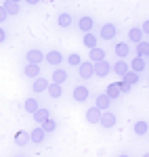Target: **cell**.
<instances>
[{"label": "cell", "mask_w": 149, "mask_h": 157, "mask_svg": "<svg viewBox=\"0 0 149 157\" xmlns=\"http://www.w3.org/2000/svg\"><path fill=\"white\" fill-rule=\"evenodd\" d=\"M38 107H40V105H38V101H36V98H25V103H23L25 113H34V111H36Z\"/></svg>", "instance_id": "f1b7e54d"}, {"label": "cell", "mask_w": 149, "mask_h": 157, "mask_svg": "<svg viewBox=\"0 0 149 157\" xmlns=\"http://www.w3.org/2000/svg\"><path fill=\"white\" fill-rule=\"evenodd\" d=\"M147 55H149V42L147 40H139L137 42V57L147 59Z\"/></svg>", "instance_id": "9a60e30c"}, {"label": "cell", "mask_w": 149, "mask_h": 157, "mask_svg": "<svg viewBox=\"0 0 149 157\" xmlns=\"http://www.w3.org/2000/svg\"><path fill=\"white\" fill-rule=\"evenodd\" d=\"M105 94L112 98V101H116L118 97H122V92H120V84H118V82L109 84V86H107V90H105Z\"/></svg>", "instance_id": "e0dca14e"}, {"label": "cell", "mask_w": 149, "mask_h": 157, "mask_svg": "<svg viewBox=\"0 0 149 157\" xmlns=\"http://www.w3.org/2000/svg\"><path fill=\"white\" fill-rule=\"evenodd\" d=\"M141 32H145V34H147V32H149V23H147V21L143 23V29H141Z\"/></svg>", "instance_id": "d590c367"}, {"label": "cell", "mask_w": 149, "mask_h": 157, "mask_svg": "<svg viewBox=\"0 0 149 157\" xmlns=\"http://www.w3.org/2000/svg\"><path fill=\"white\" fill-rule=\"evenodd\" d=\"M44 138H46V132H44L40 126H38L36 130H32V132H29V143H36V145H40Z\"/></svg>", "instance_id": "4fadbf2b"}, {"label": "cell", "mask_w": 149, "mask_h": 157, "mask_svg": "<svg viewBox=\"0 0 149 157\" xmlns=\"http://www.w3.org/2000/svg\"><path fill=\"white\" fill-rule=\"evenodd\" d=\"M118 157H130V155H126V153H122V155H118Z\"/></svg>", "instance_id": "74e56055"}, {"label": "cell", "mask_w": 149, "mask_h": 157, "mask_svg": "<svg viewBox=\"0 0 149 157\" xmlns=\"http://www.w3.org/2000/svg\"><path fill=\"white\" fill-rule=\"evenodd\" d=\"M116 36H118V29H116L113 23H105L101 27V38H103V40H113Z\"/></svg>", "instance_id": "8992f818"}, {"label": "cell", "mask_w": 149, "mask_h": 157, "mask_svg": "<svg viewBox=\"0 0 149 157\" xmlns=\"http://www.w3.org/2000/svg\"><path fill=\"white\" fill-rule=\"evenodd\" d=\"M15 143L19 147H25L29 143V132H25V130H19V132L15 134Z\"/></svg>", "instance_id": "7402d4cb"}, {"label": "cell", "mask_w": 149, "mask_h": 157, "mask_svg": "<svg viewBox=\"0 0 149 157\" xmlns=\"http://www.w3.org/2000/svg\"><path fill=\"white\" fill-rule=\"evenodd\" d=\"M67 63H69V65H72V67H78V65H80V63H82V57H80V55H78V52H72V55H69V57H67Z\"/></svg>", "instance_id": "1f68e13d"}, {"label": "cell", "mask_w": 149, "mask_h": 157, "mask_svg": "<svg viewBox=\"0 0 149 157\" xmlns=\"http://www.w3.org/2000/svg\"><path fill=\"white\" fill-rule=\"evenodd\" d=\"M145 157H147V155H145Z\"/></svg>", "instance_id": "ab89813d"}, {"label": "cell", "mask_w": 149, "mask_h": 157, "mask_svg": "<svg viewBox=\"0 0 149 157\" xmlns=\"http://www.w3.org/2000/svg\"><path fill=\"white\" fill-rule=\"evenodd\" d=\"M46 88H49V80L46 78H40V75L34 78V84H32V90L34 92H44Z\"/></svg>", "instance_id": "7c38bea8"}, {"label": "cell", "mask_w": 149, "mask_h": 157, "mask_svg": "<svg viewBox=\"0 0 149 157\" xmlns=\"http://www.w3.org/2000/svg\"><path fill=\"white\" fill-rule=\"evenodd\" d=\"M40 128L44 130L46 134H50V132H55V128H57V124H55V120H50V117H46V120L40 124Z\"/></svg>", "instance_id": "f546056e"}, {"label": "cell", "mask_w": 149, "mask_h": 157, "mask_svg": "<svg viewBox=\"0 0 149 157\" xmlns=\"http://www.w3.org/2000/svg\"><path fill=\"white\" fill-rule=\"evenodd\" d=\"M78 73H80L82 80L92 78V63H90V61H82V63L78 65Z\"/></svg>", "instance_id": "277c9868"}, {"label": "cell", "mask_w": 149, "mask_h": 157, "mask_svg": "<svg viewBox=\"0 0 149 157\" xmlns=\"http://www.w3.org/2000/svg\"><path fill=\"white\" fill-rule=\"evenodd\" d=\"M9 2H21V0H9Z\"/></svg>", "instance_id": "f35d334b"}, {"label": "cell", "mask_w": 149, "mask_h": 157, "mask_svg": "<svg viewBox=\"0 0 149 157\" xmlns=\"http://www.w3.org/2000/svg\"><path fill=\"white\" fill-rule=\"evenodd\" d=\"M57 23H59V27H69L72 25V15L69 13H61L57 17Z\"/></svg>", "instance_id": "83f0119b"}, {"label": "cell", "mask_w": 149, "mask_h": 157, "mask_svg": "<svg viewBox=\"0 0 149 157\" xmlns=\"http://www.w3.org/2000/svg\"><path fill=\"white\" fill-rule=\"evenodd\" d=\"M109 71H112V65H109L105 59H103V61H97V63H92V73H95V75L105 78Z\"/></svg>", "instance_id": "7a4b0ae2"}, {"label": "cell", "mask_w": 149, "mask_h": 157, "mask_svg": "<svg viewBox=\"0 0 149 157\" xmlns=\"http://www.w3.org/2000/svg\"><path fill=\"white\" fill-rule=\"evenodd\" d=\"M6 19H9V13H6V9L0 4V23H2V21H6Z\"/></svg>", "instance_id": "836d02e7"}, {"label": "cell", "mask_w": 149, "mask_h": 157, "mask_svg": "<svg viewBox=\"0 0 149 157\" xmlns=\"http://www.w3.org/2000/svg\"><path fill=\"white\" fill-rule=\"evenodd\" d=\"M122 82H126V84H137L139 82V73L137 71H132V69H128V71L124 73V75H122Z\"/></svg>", "instance_id": "d4e9b609"}, {"label": "cell", "mask_w": 149, "mask_h": 157, "mask_svg": "<svg viewBox=\"0 0 149 157\" xmlns=\"http://www.w3.org/2000/svg\"><path fill=\"white\" fill-rule=\"evenodd\" d=\"M82 42H84V46H86V48H95V46H97V42H99V38L95 36L92 32H86L84 38H82Z\"/></svg>", "instance_id": "d6986e66"}, {"label": "cell", "mask_w": 149, "mask_h": 157, "mask_svg": "<svg viewBox=\"0 0 149 157\" xmlns=\"http://www.w3.org/2000/svg\"><path fill=\"white\" fill-rule=\"evenodd\" d=\"M116 121H118V117H116V113H112L109 109H105V111H101L99 124L103 126V128H113V126H116Z\"/></svg>", "instance_id": "6da1fadb"}, {"label": "cell", "mask_w": 149, "mask_h": 157, "mask_svg": "<svg viewBox=\"0 0 149 157\" xmlns=\"http://www.w3.org/2000/svg\"><path fill=\"white\" fill-rule=\"evenodd\" d=\"M88 55H90V63H97V61H103V59H105V50L99 48V46L90 48V50H88Z\"/></svg>", "instance_id": "ac0fdd59"}, {"label": "cell", "mask_w": 149, "mask_h": 157, "mask_svg": "<svg viewBox=\"0 0 149 157\" xmlns=\"http://www.w3.org/2000/svg\"><path fill=\"white\" fill-rule=\"evenodd\" d=\"M118 84H120V92H122V94H128V92H130V88H132V86L126 84V82H118Z\"/></svg>", "instance_id": "d6a6232c"}, {"label": "cell", "mask_w": 149, "mask_h": 157, "mask_svg": "<svg viewBox=\"0 0 149 157\" xmlns=\"http://www.w3.org/2000/svg\"><path fill=\"white\" fill-rule=\"evenodd\" d=\"M109 103H112V98L107 97V94H99L97 101H95V107L99 109V111H105V109H109Z\"/></svg>", "instance_id": "2e32d148"}, {"label": "cell", "mask_w": 149, "mask_h": 157, "mask_svg": "<svg viewBox=\"0 0 149 157\" xmlns=\"http://www.w3.org/2000/svg\"><path fill=\"white\" fill-rule=\"evenodd\" d=\"M2 6L6 9V13H9V15H19V11H21L19 2H9V0H4V4H2Z\"/></svg>", "instance_id": "4316f807"}, {"label": "cell", "mask_w": 149, "mask_h": 157, "mask_svg": "<svg viewBox=\"0 0 149 157\" xmlns=\"http://www.w3.org/2000/svg\"><path fill=\"white\" fill-rule=\"evenodd\" d=\"M25 2H27V4H32V6H34V4H38V2H40V0H25Z\"/></svg>", "instance_id": "8d00e7d4"}, {"label": "cell", "mask_w": 149, "mask_h": 157, "mask_svg": "<svg viewBox=\"0 0 149 157\" xmlns=\"http://www.w3.org/2000/svg\"><path fill=\"white\" fill-rule=\"evenodd\" d=\"M46 92L50 94V98H61V94H63V88H61V84H49V88H46Z\"/></svg>", "instance_id": "44dd1931"}, {"label": "cell", "mask_w": 149, "mask_h": 157, "mask_svg": "<svg viewBox=\"0 0 149 157\" xmlns=\"http://www.w3.org/2000/svg\"><path fill=\"white\" fill-rule=\"evenodd\" d=\"M25 61L27 63H36V65H40L42 61H44V55H42V50H27V55H25Z\"/></svg>", "instance_id": "ba28073f"}, {"label": "cell", "mask_w": 149, "mask_h": 157, "mask_svg": "<svg viewBox=\"0 0 149 157\" xmlns=\"http://www.w3.org/2000/svg\"><path fill=\"white\" fill-rule=\"evenodd\" d=\"M128 69H130V67H128V63H126L124 59H118V61H116V63L112 65V71H113V73H118L120 78H122V75H124Z\"/></svg>", "instance_id": "8fae6325"}, {"label": "cell", "mask_w": 149, "mask_h": 157, "mask_svg": "<svg viewBox=\"0 0 149 157\" xmlns=\"http://www.w3.org/2000/svg\"><path fill=\"white\" fill-rule=\"evenodd\" d=\"M99 117H101V111L97 107H90L86 111V121L88 124H99Z\"/></svg>", "instance_id": "ffe728a7"}, {"label": "cell", "mask_w": 149, "mask_h": 157, "mask_svg": "<svg viewBox=\"0 0 149 157\" xmlns=\"http://www.w3.org/2000/svg\"><path fill=\"white\" fill-rule=\"evenodd\" d=\"M128 38H130L135 44H137L139 40H143V32H141V27H132V29L128 32Z\"/></svg>", "instance_id": "4dcf8cb0"}, {"label": "cell", "mask_w": 149, "mask_h": 157, "mask_svg": "<svg viewBox=\"0 0 149 157\" xmlns=\"http://www.w3.org/2000/svg\"><path fill=\"white\" fill-rule=\"evenodd\" d=\"M92 25H95V21H92V17H80L78 19V29L80 32H92Z\"/></svg>", "instance_id": "30bf717a"}, {"label": "cell", "mask_w": 149, "mask_h": 157, "mask_svg": "<svg viewBox=\"0 0 149 157\" xmlns=\"http://www.w3.org/2000/svg\"><path fill=\"white\" fill-rule=\"evenodd\" d=\"M88 88L86 86H76L74 88V101L76 103H84V101H88Z\"/></svg>", "instance_id": "52a82bcc"}, {"label": "cell", "mask_w": 149, "mask_h": 157, "mask_svg": "<svg viewBox=\"0 0 149 157\" xmlns=\"http://www.w3.org/2000/svg\"><path fill=\"white\" fill-rule=\"evenodd\" d=\"M113 50H116V55H118L120 59H126V55L130 52V48H128V44H126V42H118Z\"/></svg>", "instance_id": "484cf974"}, {"label": "cell", "mask_w": 149, "mask_h": 157, "mask_svg": "<svg viewBox=\"0 0 149 157\" xmlns=\"http://www.w3.org/2000/svg\"><path fill=\"white\" fill-rule=\"evenodd\" d=\"M128 67L132 69V71L137 73H143L145 69H147V59H141V57H135V59L128 63Z\"/></svg>", "instance_id": "5b68a950"}, {"label": "cell", "mask_w": 149, "mask_h": 157, "mask_svg": "<svg viewBox=\"0 0 149 157\" xmlns=\"http://www.w3.org/2000/svg\"><path fill=\"white\" fill-rule=\"evenodd\" d=\"M65 80H67V71L61 69V67H57L55 73H53V82H55V84H63Z\"/></svg>", "instance_id": "cb8c5ba5"}, {"label": "cell", "mask_w": 149, "mask_h": 157, "mask_svg": "<svg viewBox=\"0 0 149 157\" xmlns=\"http://www.w3.org/2000/svg\"><path fill=\"white\" fill-rule=\"evenodd\" d=\"M4 40H6V32H4V29H2V27H0V44H2V42H4Z\"/></svg>", "instance_id": "e575fe53"}, {"label": "cell", "mask_w": 149, "mask_h": 157, "mask_svg": "<svg viewBox=\"0 0 149 157\" xmlns=\"http://www.w3.org/2000/svg\"><path fill=\"white\" fill-rule=\"evenodd\" d=\"M147 132H149V126H147L145 120H141V121L135 124V134H137V136H147Z\"/></svg>", "instance_id": "603a6c76"}, {"label": "cell", "mask_w": 149, "mask_h": 157, "mask_svg": "<svg viewBox=\"0 0 149 157\" xmlns=\"http://www.w3.org/2000/svg\"><path fill=\"white\" fill-rule=\"evenodd\" d=\"M40 71H42V69H40V65H36V63H27V65L23 67V75L25 78H32V80L38 78Z\"/></svg>", "instance_id": "9c48e42d"}, {"label": "cell", "mask_w": 149, "mask_h": 157, "mask_svg": "<svg viewBox=\"0 0 149 157\" xmlns=\"http://www.w3.org/2000/svg\"><path fill=\"white\" fill-rule=\"evenodd\" d=\"M44 61L49 63V65H53V67H59L63 61V55L59 52V50H49L46 55H44Z\"/></svg>", "instance_id": "3957f363"}, {"label": "cell", "mask_w": 149, "mask_h": 157, "mask_svg": "<svg viewBox=\"0 0 149 157\" xmlns=\"http://www.w3.org/2000/svg\"><path fill=\"white\" fill-rule=\"evenodd\" d=\"M32 115H34V121H36L38 126H40V124H42V121L46 120V117H50L49 109H44V107H38L36 111H34V113H32Z\"/></svg>", "instance_id": "5bb4252c"}]
</instances>
